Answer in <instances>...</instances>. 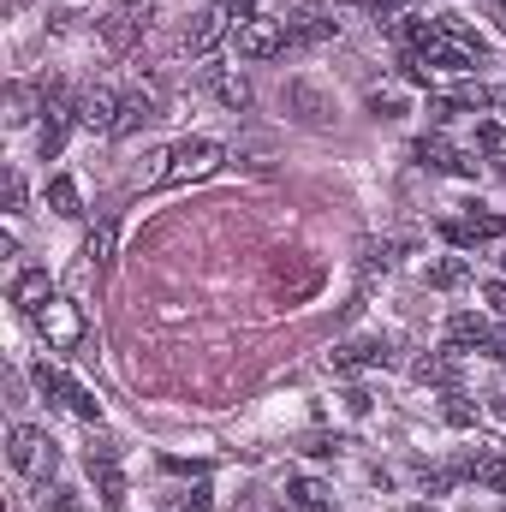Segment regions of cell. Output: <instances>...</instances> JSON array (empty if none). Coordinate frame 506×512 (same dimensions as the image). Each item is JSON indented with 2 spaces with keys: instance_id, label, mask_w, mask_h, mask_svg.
I'll list each match as a JSON object with an SVG mask.
<instances>
[{
  "instance_id": "484cf974",
  "label": "cell",
  "mask_w": 506,
  "mask_h": 512,
  "mask_svg": "<svg viewBox=\"0 0 506 512\" xmlns=\"http://www.w3.org/2000/svg\"><path fill=\"white\" fill-rule=\"evenodd\" d=\"M209 501H215V495H209V483H191V489H179V495H173V507H167V512H209Z\"/></svg>"
},
{
  "instance_id": "7402d4cb",
  "label": "cell",
  "mask_w": 506,
  "mask_h": 512,
  "mask_svg": "<svg viewBox=\"0 0 506 512\" xmlns=\"http://www.w3.org/2000/svg\"><path fill=\"white\" fill-rule=\"evenodd\" d=\"M286 102L298 108V120H304V126H322V120H328V102H322L310 84H286Z\"/></svg>"
},
{
  "instance_id": "3957f363",
  "label": "cell",
  "mask_w": 506,
  "mask_h": 512,
  "mask_svg": "<svg viewBox=\"0 0 506 512\" xmlns=\"http://www.w3.org/2000/svg\"><path fill=\"white\" fill-rule=\"evenodd\" d=\"M30 322H36V334L48 340V352H72V346H84V334H90V328H84V310L66 304V298H48Z\"/></svg>"
},
{
  "instance_id": "d4e9b609",
  "label": "cell",
  "mask_w": 506,
  "mask_h": 512,
  "mask_svg": "<svg viewBox=\"0 0 506 512\" xmlns=\"http://www.w3.org/2000/svg\"><path fill=\"white\" fill-rule=\"evenodd\" d=\"M441 417H447L453 429H471V423H477V405H471V399L453 387V393H447V405H441Z\"/></svg>"
},
{
  "instance_id": "4dcf8cb0",
  "label": "cell",
  "mask_w": 506,
  "mask_h": 512,
  "mask_svg": "<svg viewBox=\"0 0 506 512\" xmlns=\"http://www.w3.org/2000/svg\"><path fill=\"white\" fill-rule=\"evenodd\" d=\"M483 304H489L495 316H506V280H483Z\"/></svg>"
},
{
  "instance_id": "83f0119b",
  "label": "cell",
  "mask_w": 506,
  "mask_h": 512,
  "mask_svg": "<svg viewBox=\"0 0 506 512\" xmlns=\"http://www.w3.org/2000/svg\"><path fill=\"white\" fill-rule=\"evenodd\" d=\"M42 507H48V512H84V501H78V489H66V483H60V489H48V495H42Z\"/></svg>"
},
{
  "instance_id": "9c48e42d",
  "label": "cell",
  "mask_w": 506,
  "mask_h": 512,
  "mask_svg": "<svg viewBox=\"0 0 506 512\" xmlns=\"http://www.w3.org/2000/svg\"><path fill=\"white\" fill-rule=\"evenodd\" d=\"M328 364H334L340 376H352V370H387V364H393V346H387L381 334H364V340L334 346V352H328Z\"/></svg>"
},
{
  "instance_id": "9a60e30c",
  "label": "cell",
  "mask_w": 506,
  "mask_h": 512,
  "mask_svg": "<svg viewBox=\"0 0 506 512\" xmlns=\"http://www.w3.org/2000/svg\"><path fill=\"white\" fill-rule=\"evenodd\" d=\"M48 298H54V286H48V268H24V274L12 280V304H18L24 316H36Z\"/></svg>"
},
{
  "instance_id": "7a4b0ae2",
  "label": "cell",
  "mask_w": 506,
  "mask_h": 512,
  "mask_svg": "<svg viewBox=\"0 0 506 512\" xmlns=\"http://www.w3.org/2000/svg\"><path fill=\"white\" fill-rule=\"evenodd\" d=\"M6 459H12V471H18V477H36V483H48V477H54V465H60V447H54L42 429H30V423H12V435H6Z\"/></svg>"
},
{
  "instance_id": "d6a6232c",
  "label": "cell",
  "mask_w": 506,
  "mask_h": 512,
  "mask_svg": "<svg viewBox=\"0 0 506 512\" xmlns=\"http://www.w3.org/2000/svg\"><path fill=\"white\" fill-rule=\"evenodd\" d=\"M6 209H12V215L24 209V179H18V173H6Z\"/></svg>"
},
{
  "instance_id": "836d02e7",
  "label": "cell",
  "mask_w": 506,
  "mask_h": 512,
  "mask_svg": "<svg viewBox=\"0 0 506 512\" xmlns=\"http://www.w3.org/2000/svg\"><path fill=\"white\" fill-rule=\"evenodd\" d=\"M304 453H316V459H328V453H340V441H328V435H316V441H304Z\"/></svg>"
},
{
  "instance_id": "ac0fdd59",
  "label": "cell",
  "mask_w": 506,
  "mask_h": 512,
  "mask_svg": "<svg viewBox=\"0 0 506 512\" xmlns=\"http://www.w3.org/2000/svg\"><path fill=\"white\" fill-rule=\"evenodd\" d=\"M155 120H161L155 96H126V102H120V126H114V137H131V131L155 126Z\"/></svg>"
},
{
  "instance_id": "d590c367",
  "label": "cell",
  "mask_w": 506,
  "mask_h": 512,
  "mask_svg": "<svg viewBox=\"0 0 506 512\" xmlns=\"http://www.w3.org/2000/svg\"><path fill=\"white\" fill-rule=\"evenodd\" d=\"M405 512H435V507H405Z\"/></svg>"
},
{
  "instance_id": "603a6c76",
  "label": "cell",
  "mask_w": 506,
  "mask_h": 512,
  "mask_svg": "<svg viewBox=\"0 0 506 512\" xmlns=\"http://www.w3.org/2000/svg\"><path fill=\"white\" fill-rule=\"evenodd\" d=\"M48 209L60 215V221H72V215H84V203H78V179H48Z\"/></svg>"
},
{
  "instance_id": "8d00e7d4",
  "label": "cell",
  "mask_w": 506,
  "mask_h": 512,
  "mask_svg": "<svg viewBox=\"0 0 506 512\" xmlns=\"http://www.w3.org/2000/svg\"><path fill=\"white\" fill-rule=\"evenodd\" d=\"M495 167H501V179H506V161H495Z\"/></svg>"
},
{
  "instance_id": "f546056e",
  "label": "cell",
  "mask_w": 506,
  "mask_h": 512,
  "mask_svg": "<svg viewBox=\"0 0 506 512\" xmlns=\"http://www.w3.org/2000/svg\"><path fill=\"white\" fill-rule=\"evenodd\" d=\"M334 6H364V12H376V18H399L405 0H334Z\"/></svg>"
},
{
  "instance_id": "8fae6325",
  "label": "cell",
  "mask_w": 506,
  "mask_h": 512,
  "mask_svg": "<svg viewBox=\"0 0 506 512\" xmlns=\"http://www.w3.org/2000/svg\"><path fill=\"white\" fill-rule=\"evenodd\" d=\"M120 102H126V96H114L108 84H96V90H84V96L72 102V114H78L84 131H108V137H114V126H120Z\"/></svg>"
},
{
  "instance_id": "f1b7e54d",
  "label": "cell",
  "mask_w": 506,
  "mask_h": 512,
  "mask_svg": "<svg viewBox=\"0 0 506 512\" xmlns=\"http://www.w3.org/2000/svg\"><path fill=\"white\" fill-rule=\"evenodd\" d=\"M221 102L227 108H251V84L245 78H221Z\"/></svg>"
},
{
  "instance_id": "52a82bcc",
  "label": "cell",
  "mask_w": 506,
  "mask_h": 512,
  "mask_svg": "<svg viewBox=\"0 0 506 512\" xmlns=\"http://www.w3.org/2000/svg\"><path fill=\"white\" fill-rule=\"evenodd\" d=\"M411 161L417 167H429V173H453V179H477V161L465 155V149H453L441 131H423L417 143H411Z\"/></svg>"
},
{
  "instance_id": "6da1fadb",
  "label": "cell",
  "mask_w": 506,
  "mask_h": 512,
  "mask_svg": "<svg viewBox=\"0 0 506 512\" xmlns=\"http://www.w3.org/2000/svg\"><path fill=\"white\" fill-rule=\"evenodd\" d=\"M221 161H227V149H221L215 137H185V143H173V149L161 155V167H155L143 185H155V191H167V185H191V179H209Z\"/></svg>"
},
{
  "instance_id": "cb8c5ba5",
  "label": "cell",
  "mask_w": 506,
  "mask_h": 512,
  "mask_svg": "<svg viewBox=\"0 0 506 512\" xmlns=\"http://www.w3.org/2000/svg\"><path fill=\"white\" fill-rule=\"evenodd\" d=\"M465 280H471V262H465V256H447V262L429 268V286H435V292H459Z\"/></svg>"
},
{
  "instance_id": "e0dca14e",
  "label": "cell",
  "mask_w": 506,
  "mask_h": 512,
  "mask_svg": "<svg viewBox=\"0 0 506 512\" xmlns=\"http://www.w3.org/2000/svg\"><path fill=\"white\" fill-rule=\"evenodd\" d=\"M411 376H417L423 387H447V393H453V387H459V364H453L447 352H429V358L411 364Z\"/></svg>"
},
{
  "instance_id": "5bb4252c",
  "label": "cell",
  "mask_w": 506,
  "mask_h": 512,
  "mask_svg": "<svg viewBox=\"0 0 506 512\" xmlns=\"http://www.w3.org/2000/svg\"><path fill=\"white\" fill-rule=\"evenodd\" d=\"M42 114H48V120H42V131H36V155H42V161H54V155L66 149V131H72L78 114H72V108H60V102H48Z\"/></svg>"
},
{
  "instance_id": "277c9868",
  "label": "cell",
  "mask_w": 506,
  "mask_h": 512,
  "mask_svg": "<svg viewBox=\"0 0 506 512\" xmlns=\"http://www.w3.org/2000/svg\"><path fill=\"white\" fill-rule=\"evenodd\" d=\"M441 239H447V245H459V251L501 245V239H506V215H489V209L477 203V209H465V215H447V221H441Z\"/></svg>"
},
{
  "instance_id": "4316f807",
  "label": "cell",
  "mask_w": 506,
  "mask_h": 512,
  "mask_svg": "<svg viewBox=\"0 0 506 512\" xmlns=\"http://www.w3.org/2000/svg\"><path fill=\"white\" fill-rule=\"evenodd\" d=\"M477 149H483V155H495V161H506V126H495V120H489V126H477Z\"/></svg>"
},
{
  "instance_id": "2e32d148",
  "label": "cell",
  "mask_w": 506,
  "mask_h": 512,
  "mask_svg": "<svg viewBox=\"0 0 506 512\" xmlns=\"http://www.w3.org/2000/svg\"><path fill=\"white\" fill-rule=\"evenodd\" d=\"M286 507L292 512H334V495H328V483H316V477H292V483H286Z\"/></svg>"
},
{
  "instance_id": "1f68e13d",
  "label": "cell",
  "mask_w": 506,
  "mask_h": 512,
  "mask_svg": "<svg viewBox=\"0 0 506 512\" xmlns=\"http://www.w3.org/2000/svg\"><path fill=\"white\" fill-rule=\"evenodd\" d=\"M370 114L376 120H399V96H370Z\"/></svg>"
},
{
  "instance_id": "ffe728a7",
  "label": "cell",
  "mask_w": 506,
  "mask_h": 512,
  "mask_svg": "<svg viewBox=\"0 0 506 512\" xmlns=\"http://www.w3.org/2000/svg\"><path fill=\"white\" fill-rule=\"evenodd\" d=\"M114 245H120V233H114V221H102V227L90 233V245H84V256H90V268H96V274H108V268H114Z\"/></svg>"
},
{
  "instance_id": "4fadbf2b",
  "label": "cell",
  "mask_w": 506,
  "mask_h": 512,
  "mask_svg": "<svg viewBox=\"0 0 506 512\" xmlns=\"http://www.w3.org/2000/svg\"><path fill=\"white\" fill-rule=\"evenodd\" d=\"M459 471H465L471 483H483V489H495V495H506V453H501V447H483V453L459 459Z\"/></svg>"
},
{
  "instance_id": "30bf717a",
  "label": "cell",
  "mask_w": 506,
  "mask_h": 512,
  "mask_svg": "<svg viewBox=\"0 0 506 512\" xmlns=\"http://www.w3.org/2000/svg\"><path fill=\"white\" fill-rule=\"evenodd\" d=\"M233 48H239V60H274V54H286V30H280V18H251L233 30Z\"/></svg>"
},
{
  "instance_id": "8992f818",
  "label": "cell",
  "mask_w": 506,
  "mask_h": 512,
  "mask_svg": "<svg viewBox=\"0 0 506 512\" xmlns=\"http://www.w3.org/2000/svg\"><path fill=\"white\" fill-rule=\"evenodd\" d=\"M30 376H36V387H42V399H48V405H66L72 417H84V423H102V405H96L84 387L72 382V376H60L54 364H36Z\"/></svg>"
},
{
  "instance_id": "ba28073f",
  "label": "cell",
  "mask_w": 506,
  "mask_h": 512,
  "mask_svg": "<svg viewBox=\"0 0 506 512\" xmlns=\"http://www.w3.org/2000/svg\"><path fill=\"white\" fill-rule=\"evenodd\" d=\"M90 477H96L102 507L108 512L126 507V477H120V447H114V441H96V447H90Z\"/></svg>"
},
{
  "instance_id": "7c38bea8",
  "label": "cell",
  "mask_w": 506,
  "mask_h": 512,
  "mask_svg": "<svg viewBox=\"0 0 506 512\" xmlns=\"http://www.w3.org/2000/svg\"><path fill=\"white\" fill-rule=\"evenodd\" d=\"M227 24H233V12H227V6H209V12H197V18L185 24V36H179V48H185V54L197 60V54H209V48H215V42L227 36Z\"/></svg>"
},
{
  "instance_id": "44dd1931",
  "label": "cell",
  "mask_w": 506,
  "mask_h": 512,
  "mask_svg": "<svg viewBox=\"0 0 506 512\" xmlns=\"http://www.w3.org/2000/svg\"><path fill=\"white\" fill-rule=\"evenodd\" d=\"M0 108H6V114H0L6 126H30V114H36V90H30V84H6V102H0Z\"/></svg>"
},
{
  "instance_id": "d6986e66",
  "label": "cell",
  "mask_w": 506,
  "mask_h": 512,
  "mask_svg": "<svg viewBox=\"0 0 506 512\" xmlns=\"http://www.w3.org/2000/svg\"><path fill=\"white\" fill-rule=\"evenodd\" d=\"M137 30H143L137 12H108V18H102V42H108L114 54H126L131 42H137Z\"/></svg>"
},
{
  "instance_id": "5b68a950",
  "label": "cell",
  "mask_w": 506,
  "mask_h": 512,
  "mask_svg": "<svg viewBox=\"0 0 506 512\" xmlns=\"http://www.w3.org/2000/svg\"><path fill=\"white\" fill-rule=\"evenodd\" d=\"M280 30H286V48H316V42L340 36V18H334V6H292L280 18Z\"/></svg>"
},
{
  "instance_id": "e575fe53",
  "label": "cell",
  "mask_w": 506,
  "mask_h": 512,
  "mask_svg": "<svg viewBox=\"0 0 506 512\" xmlns=\"http://www.w3.org/2000/svg\"><path fill=\"white\" fill-rule=\"evenodd\" d=\"M483 6L495 12V24H501V30H506V0H483Z\"/></svg>"
}]
</instances>
